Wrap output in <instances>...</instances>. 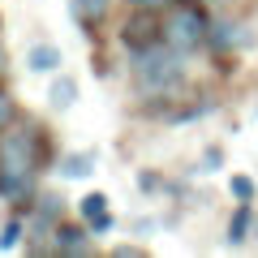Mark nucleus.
Instances as JSON below:
<instances>
[{"label":"nucleus","instance_id":"f257e3e1","mask_svg":"<svg viewBox=\"0 0 258 258\" xmlns=\"http://www.w3.org/2000/svg\"><path fill=\"white\" fill-rule=\"evenodd\" d=\"M52 168V138L39 120H13L0 134V198L9 203H30L35 181Z\"/></svg>","mask_w":258,"mask_h":258},{"label":"nucleus","instance_id":"f03ea898","mask_svg":"<svg viewBox=\"0 0 258 258\" xmlns=\"http://www.w3.org/2000/svg\"><path fill=\"white\" fill-rule=\"evenodd\" d=\"M129 74H134V91L142 99H176L185 86V56L155 39L142 52H129Z\"/></svg>","mask_w":258,"mask_h":258},{"label":"nucleus","instance_id":"7ed1b4c3","mask_svg":"<svg viewBox=\"0 0 258 258\" xmlns=\"http://www.w3.org/2000/svg\"><path fill=\"white\" fill-rule=\"evenodd\" d=\"M159 35L181 56H194V52H203L207 39H211V18H207V9L198 0H172L164 22H159Z\"/></svg>","mask_w":258,"mask_h":258},{"label":"nucleus","instance_id":"20e7f679","mask_svg":"<svg viewBox=\"0 0 258 258\" xmlns=\"http://www.w3.org/2000/svg\"><path fill=\"white\" fill-rule=\"evenodd\" d=\"M52 254L56 258H86V254H95V232L86 228V224L60 220L56 232H52Z\"/></svg>","mask_w":258,"mask_h":258},{"label":"nucleus","instance_id":"39448f33","mask_svg":"<svg viewBox=\"0 0 258 258\" xmlns=\"http://www.w3.org/2000/svg\"><path fill=\"white\" fill-rule=\"evenodd\" d=\"M155 39H164L155 13L134 9V18H125V26H120V47H125V52H142V47H151Z\"/></svg>","mask_w":258,"mask_h":258},{"label":"nucleus","instance_id":"423d86ee","mask_svg":"<svg viewBox=\"0 0 258 258\" xmlns=\"http://www.w3.org/2000/svg\"><path fill=\"white\" fill-rule=\"evenodd\" d=\"M112 0H69V18L82 26V35H95V30L108 22Z\"/></svg>","mask_w":258,"mask_h":258},{"label":"nucleus","instance_id":"0eeeda50","mask_svg":"<svg viewBox=\"0 0 258 258\" xmlns=\"http://www.w3.org/2000/svg\"><path fill=\"white\" fill-rule=\"evenodd\" d=\"M245 43H249V35H245L241 22H228V18L211 22V39H207V47H215V52H237V47H245Z\"/></svg>","mask_w":258,"mask_h":258},{"label":"nucleus","instance_id":"6e6552de","mask_svg":"<svg viewBox=\"0 0 258 258\" xmlns=\"http://www.w3.org/2000/svg\"><path fill=\"white\" fill-rule=\"evenodd\" d=\"M95 168H99V155H95V151H64L60 164H56V172H60L64 181H86Z\"/></svg>","mask_w":258,"mask_h":258},{"label":"nucleus","instance_id":"1a4fd4ad","mask_svg":"<svg viewBox=\"0 0 258 258\" xmlns=\"http://www.w3.org/2000/svg\"><path fill=\"white\" fill-rule=\"evenodd\" d=\"M64 64V52L56 43H30L26 47V69L30 74H56Z\"/></svg>","mask_w":258,"mask_h":258},{"label":"nucleus","instance_id":"9d476101","mask_svg":"<svg viewBox=\"0 0 258 258\" xmlns=\"http://www.w3.org/2000/svg\"><path fill=\"white\" fill-rule=\"evenodd\" d=\"M249 232H254V203H237V211L228 220V245H245Z\"/></svg>","mask_w":258,"mask_h":258},{"label":"nucleus","instance_id":"9b49d317","mask_svg":"<svg viewBox=\"0 0 258 258\" xmlns=\"http://www.w3.org/2000/svg\"><path fill=\"white\" fill-rule=\"evenodd\" d=\"M47 103H52L56 112H64V108H74L78 103V78H69V74H60L52 86H47Z\"/></svg>","mask_w":258,"mask_h":258},{"label":"nucleus","instance_id":"f8f14e48","mask_svg":"<svg viewBox=\"0 0 258 258\" xmlns=\"http://www.w3.org/2000/svg\"><path fill=\"white\" fill-rule=\"evenodd\" d=\"M108 211V194H82V198H78V220L82 224H91V220H99V215Z\"/></svg>","mask_w":258,"mask_h":258},{"label":"nucleus","instance_id":"ddd939ff","mask_svg":"<svg viewBox=\"0 0 258 258\" xmlns=\"http://www.w3.org/2000/svg\"><path fill=\"white\" fill-rule=\"evenodd\" d=\"M22 237H26V215H9V220H5V228H0V249H5V254H9V249H18Z\"/></svg>","mask_w":258,"mask_h":258},{"label":"nucleus","instance_id":"4468645a","mask_svg":"<svg viewBox=\"0 0 258 258\" xmlns=\"http://www.w3.org/2000/svg\"><path fill=\"white\" fill-rule=\"evenodd\" d=\"M228 189H232L237 203H254V198H258V181H254V176H245V172H232Z\"/></svg>","mask_w":258,"mask_h":258},{"label":"nucleus","instance_id":"2eb2a0df","mask_svg":"<svg viewBox=\"0 0 258 258\" xmlns=\"http://www.w3.org/2000/svg\"><path fill=\"white\" fill-rule=\"evenodd\" d=\"M18 116H22V112H18V99H13V95L0 86V134H5V129H9Z\"/></svg>","mask_w":258,"mask_h":258},{"label":"nucleus","instance_id":"dca6fc26","mask_svg":"<svg viewBox=\"0 0 258 258\" xmlns=\"http://www.w3.org/2000/svg\"><path fill=\"white\" fill-rule=\"evenodd\" d=\"M220 168H224V147L211 142V147L203 151V159H198V172H220Z\"/></svg>","mask_w":258,"mask_h":258},{"label":"nucleus","instance_id":"f3484780","mask_svg":"<svg viewBox=\"0 0 258 258\" xmlns=\"http://www.w3.org/2000/svg\"><path fill=\"white\" fill-rule=\"evenodd\" d=\"M129 9H142V13H164L172 0H125Z\"/></svg>","mask_w":258,"mask_h":258},{"label":"nucleus","instance_id":"a211bd4d","mask_svg":"<svg viewBox=\"0 0 258 258\" xmlns=\"http://www.w3.org/2000/svg\"><path fill=\"white\" fill-rule=\"evenodd\" d=\"M86 228H91L95 237H103V232H112V228H116V220H112V211H103L99 220H91V224H86Z\"/></svg>","mask_w":258,"mask_h":258},{"label":"nucleus","instance_id":"6ab92c4d","mask_svg":"<svg viewBox=\"0 0 258 258\" xmlns=\"http://www.w3.org/2000/svg\"><path fill=\"white\" fill-rule=\"evenodd\" d=\"M112 254H116V258H142L147 249H142V245H116Z\"/></svg>","mask_w":258,"mask_h":258},{"label":"nucleus","instance_id":"aec40b11","mask_svg":"<svg viewBox=\"0 0 258 258\" xmlns=\"http://www.w3.org/2000/svg\"><path fill=\"white\" fill-rule=\"evenodd\" d=\"M5 69H9V52L0 47V78H5Z\"/></svg>","mask_w":258,"mask_h":258}]
</instances>
